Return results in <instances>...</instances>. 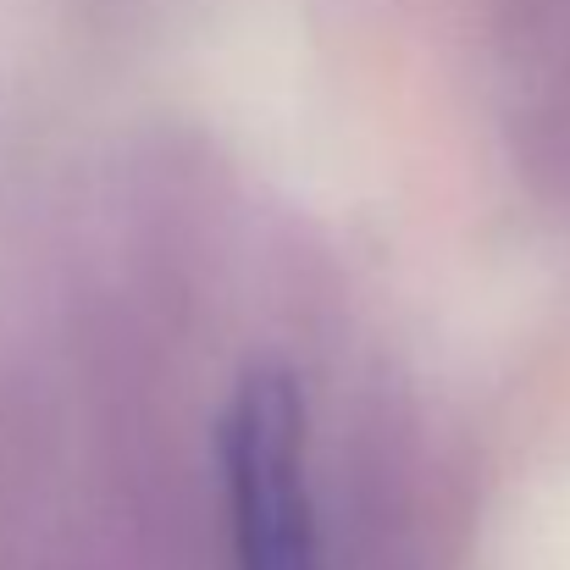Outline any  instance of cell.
<instances>
[{
	"mask_svg": "<svg viewBox=\"0 0 570 570\" xmlns=\"http://www.w3.org/2000/svg\"><path fill=\"white\" fill-rule=\"evenodd\" d=\"M222 471L238 570H322L305 482V410L294 382L255 366L222 421Z\"/></svg>",
	"mask_w": 570,
	"mask_h": 570,
	"instance_id": "6da1fadb",
	"label": "cell"
}]
</instances>
